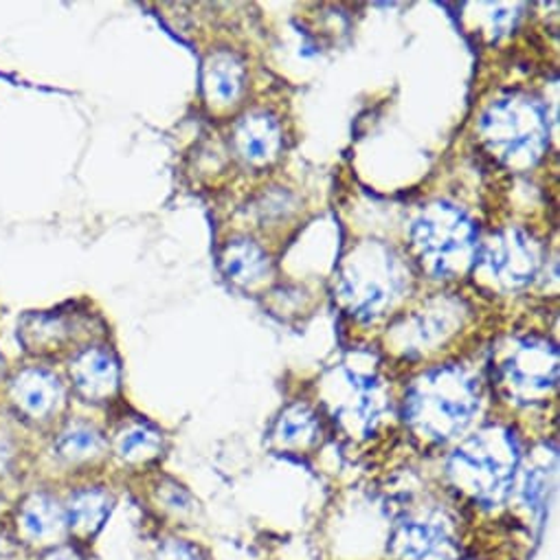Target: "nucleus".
<instances>
[{"label":"nucleus","mask_w":560,"mask_h":560,"mask_svg":"<svg viewBox=\"0 0 560 560\" xmlns=\"http://www.w3.org/2000/svg\"><path fill=\"white\" fill-rule=\"evenodd\" d=\"M479 407L475 381L459 368H440L420 376L407 394L405 420L431 440L457 438Z\"/></svg>","instance_id":"nucleus-1"},{"label":"nucleus","mask_w":560,"mask_h":560,"mask_svg":"<svg viewBox=\"0 0 560 560\" xmlns=\"http://www.w3.org/2000/svg\"><path fill=\"white\" fill-rule=\"evenodd\" d=\"M518 448L514 438L501 429H488L466 440L451 459L455 483L486 505L503 501L514 481Z\"/></svg>","instance_id":"nucleus-2"},{"label":"nucleus","mask_w":560,"mask_h":560,"mask_svg":"<svg viewBox=\"0 0 560 560\" xmlns=\"http://www.w3.org/2000/svg\"><path fill=\"white\" fill-rule=\"evenodd\" d=\"M413 246L429 272L453 277L477 264V229L451 202L429 205L411 226Z\"/></svg>","instance_id":"nucleus-3"},{"label":"nucleus","mask_w":560,"mask_h":560,"mask_svg":"<svg viewBox=\"0 0 560 560\" xmlns=\"http://www.w3.org/2000/svg\"><path fill=\"white\" fill-rule=\"evenodd\" d=\"M486 145L510 165H534L549 141V124L538 102L525 95L492 104L479 124Z\"/></svg>","instance_id":"nucleus-4"},{"label":"nucleus","mask_w":560,"mask_h":560,"mask_svg":"<svg viewBox=\"0 0 560 560\" xmlns=\"http://www.w3.org/2000/svg\"><path fill=\"white\" fill-rule=\"evenodd\" d=\"M505 385L523 400H534L556 385L558 354L545 341H521L501 365Z\"/></svg>","instance_id":"nucleus-5"},{"label":"nucleus","mask_w":560,"mask_h":560,"mask_svg":"<svg viewBox=\"0 0 560 560\" xmlns=\"http://www.w3.org/2000/svg\"><path fill=\"white\" fill-rule=\"evenodd\" d=\"M477 259H481L488 266V270L499 279L501 284L512 289H518L532 282L538 268V259L532 242L516 231H508L497 240H492L490 244H486L483 248H479Z\"/></svg>","instance_id":"nucleus-6"},{"label":"nucleus","mask_w":560,"mask_h":560,"mask_svg":"<svg viewBox=\"0 0 560 560\" xmlns=\"http://www.w3.org/2000/svg\"><path fill=\"white\" fill-rule=\"evenodd\" d=\"M19 540L32 547H56L69 534L65 505L47 492H32L16 510Z\"/></svg>","instance_id":"nucleus-7"},{"label":"nucleus","mask_w":560,"mask_h":560,"mask_svg":"<svg viewBox=\"0 0 560 560\" xmlns=\"http://www.w3.org/2000/svg\"><path fill=\"white\" fill-rule=\"evenodd\" d=\"M396 560H455L457 547L448 534L431 523H402L392 540Z\"/></svg>","instance_id":"nucleus-8"},{"label":"nucleus","mask_w":560,"mask_h":560,"mask_svg":"<svg viewBox=\"0 0 560 560\" xmlns=\"http://www.w3.org/2000/svg\"><path fill=\"white\" fill-rule=\"evenodd\" d=\"M71 378L86 400H108L119 387V365L108 350L91 348L73 361Z\"/></svg>","instance_id":"nucleus-9"},{"label":"nucleus","mask_w":560,"mask_h":560,"mask_svg":"<svg viewBox=\"0 0 560 560\" xmlns=\"http://www.w3.org/2000/svg\"><path fill=\"white\" fill-rule=\"evenodd\" d=\"M62 400V387L56 376L43 370L19 374L12 385V402L25 418L47 420Z\"/></svg>","instance_id":"nucleus-10"},{"label":"nucleus","mask_w":560,"mask_h":560,"mask_svg":"<svg viewBox=\"0 0 560 560\" xmlns=\"http://www.w3.org/2000/svg\"><path fill=\"white\" fill-rule=\"evenodd\" d=\"M113 510V497L104 488L75 490L65 503L67 529L75 538L95 536Z\"/></svg>","instance_id":"nucleus-11"},{"label":"nucleus","mask_w":560,"mask_h":560,"mask_svg":"<svg viewBox=\"0 0 560 560\" xmlns=\"http://www.w3.org/2000/svg\"><path fill=\"white\" fill-rule=\"evenodd\" d=\"M235 145L248 163H268L277 156L279 145H282V132H279V126L272 117L253 113L242 117L237 124Z\"/></svg>","instance_id":"nucleus-12"},{"label":"nucleus","mask_w":560,"mask_h":560,"mask_svg":"<svg viewBox=\"0 0 560 560\" xmlns=\"http://www.w3.org/2000/svg\"><path fill=\"white\" fill-rule=\"evenodd\" d=\"M222 272L240 287H253L261 282L268 270L266 253L250 240H229L220 253Z\"/></svg>","instance_id":"nucleus-13"},{"label":"nucleus","mask_w":560,"mask_h":560,"mask_svg":"<svg viewBox=\"0 0 560 560\" xmlns=\"http://www.w3.org/2000/svg\"><path fill=\"white\" fill-rule=\"evenodd\" d=\"M205 89L209 97H215L222 104L237 100V95L244 89L242 62L229 51H220L211 56L205 67Z\"/></svg>","instance_id":"nucleus-14"},{"label":"nucleus","mask_w":560,"mask_h":560,"mask_svg":"<svg viewBox=\"0 0 560 560\" xmlns=\"http://www.w3.org/2000/svg\"><path fill=\"white\" fill-rule=\"evenodd\" d=\"M319 424L315 413L306 405L287 409L275 427V440L289 448H304L317 440Z\"/></svg>","instance_id":"nucleus-15"},{"label":"nucleus","mask_w":560,"mask_h":560,"mask_svg":"<svg viewBox=\"0 0 560 560\" xmlns=\"http://www.w3.org/2000/svg\"><path fill=\"white\" fill-rule=\"evenodd\" d=\"M104 448V438L86 424H73L60 433L56 442V453L67 462H89L97 457Z\"/></svg>","instance_id":"nucleus-16"},{"label":"nucleus","mask_w":560,"mask_h":560,"mask_svg":"<svg viewBox=\"0 0 560 560\" xmlns=\"http://www.w3.org/2000/svg\"><path fill=\"white\" fill-rule=\"evenodd\" d=\"M159 448H161V435L145 424H135L124 433H119L117 438V453L128 462H141V459L154 457Z\"/></svg>","instance_id":"nucleus-17"},{"label":"nucleus","mask_w":560,"mask_h":560,"mask_svg":"<svg viewBox=\"0 0 560 560\" xmlns=\"http://www.w3.org/2000/svg\"><path fill=\"white\" fill-rule=\"evenodd\" d=\"M154 560H202L198 556V549L185 540H165L159 549H156V558Z\"/></svg>","instance_id":"nucleus-18"},{"label":"nucleus","mask_w":560,"mask_h":560,"mask_svg":"<svg viewBox=\"0 0 560 560\" xmlns=\"http://www.w3.org/2000/svg\"><path fill=\"white\" fill-rule=\"evenodd\" d=\"M40 560H84L80 556V551L73 547V545H56V547H49L45 549V553L40 556Z\"/></svg>","instance_id":"nucleus-19"},{"label":"nucleus","mask_w":560,"mask_h":560,"mask_svg":"<svg viewBox=\"0 0 560 560\" xmlns=\"http://www.w3.org/2000/svg\"><path fill=\"white\" fill-rule=\"evenodd\" d=\"M14 457V446L8 438H0V472H5L10 468V462Z\"/></svg>","instance_id":"nucleus-20"},{"label":"nucleus","mask_w":560,"mask_h":560,"mask_svg":"<svg viewBox=\"0 0 560 560\" xmlns=\"http://www.w3.org/2000/svg\"><path fill=\"white\" fill-rule=\"evenodd\" d=\"M0 365H3V361H0Z\"/></svg>","instance_id":"nucleus-21"}]
</instances>
